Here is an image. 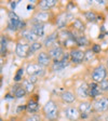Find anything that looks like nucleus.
<instances>
[{
    "mask_svg": "<svg viewBox=\"0 0 108 121\" xmlns=\"http://www.w3.org/2000/svg\"><path fill=\"white\" fill-rule=\"evenodd\" d=\"M42 112L47 120L56 121L58 118V105L53 99H50L43 105Z\"/></svg>",
    "mask_w": 108,
    "mask_h": 121,
    "instance_id": "f257e3e1",
    "label": "nucleus"
},
{
    "mask_svg": "<svg viewBox=\"0 0 108 121\" xmlns=\"http://www.w3.org/2000/svg\"><path fill=\"white\" fill-rule=\"evenodd\" d=\"M91 78L95 83H101L105 79H107V68L104 65H98L92 70L91 73Z\"/></svg>",
    "mask_w": 108,
    "mask_h": 121,
    "instance_id": "f03ea898",
    "label": "nucleus"
},
{
    "mask_svg": "<svg viewBox=\"0 0 108 121\" xmlns=\"http://www.w3.org/2000/svg\"><path fill=\"white\" fill-rule=\"evenodd\" d=\"M108 110V96H102L93 102V111L104 112Z\"/></svg>",
    "mask_w": 108,
    "mask_h": 121,
    "instance_id": "7ed1b4c3",
    "label": "nucleus"
},
{
    "mask_svg": "<svg viewBox=\"0 0 108 121\" xmlns=\"http://www.w3.org/2000/svg\"><path fill=\"white\" fill-rule=\"evenodd\" d=\"M26 73L28 76H38V77H42L44 75V68L40 66L38 63H29L26 66Z\"/></svg>",
    "mask_w": 108,
    "mask_h": 121,
    "instance_id": "20e7f679",
    "label": "nucleus"
},
{
    "mask_svg": "<svg viewBox=\"0 0 108 121\" xmlns=\"http://www.w3.org/2000/svg\"><path fill=\"white\" fill-rule=\"evenodd\" d=\"M48 53L53 62H57V60H63L64 55H65L64 54V49L60 44H55L53 45L52 48L48 49Z\"/></svg>",
    "mask_w": 108,
    "mask_h": 121,
    "instance_id": "39448f33",
    "label": "nucleus"
},
{
    "mask_svg": "<svg viewBox=\"0 0 108 121\" xmlns=\"http://www.w3.org/2000/svg\"><path fill=\"white\" fill-rule=\"evenodd\" d=\"M65 117L69 121H78L81 118V113L79 111L78 107L75 106H68L65 108Z\"/></svg>",
    "mask_w": 108,
    "mask_h": 121,
    "instance_id": "423d86ee",
    "label": "nucleus"
},
{
    "mask_svg": "<svg viewBox=\"0 0 108 121\" xmlns=\"http://www.w3.org/2000/svg\"><path fill=\"white\" fill-rule=\"evenodd\" d=\"M84 54L86 52L80 49H71L69 56H70V62L75 64H81L84 62Z\"/></svg>",
    "mask_w": 108,
    "mask_h": 121,
    "instance_id": "0eeeda50",
    "label": "nucleus"
},
{
    "mask_svg": "<svg viewBox=\"0 0 108 121\" xmlns=\"http://www.w3.org/2000/svg\"><path fill=\"white\" fill-rule=\"evenodd\" d=\"M37 63L39 64L40 66H42L43 68L49 67L50 65H52V58L50 57L48 52L45 51H40L39 54L37 55Z\"/></svg>",
    "mask_w": 108,
    "mask_h": 121,
    "instance_id": "6e6552de",
    "label": "nucleus"
},
{
    "mask_svg": "<svg viewBox=\"0 0 108 121\" xmlns=\"http://www.w3.org/2000/svg\"><path fill=\"white\" fill-rule=\"evenodd\" d=\"M78 109L81 113V118H88L91 111L93 110V104L88 101L80 102L78 105Z\"/></svg>",
    "mask_w": 108,
    "mask_h": 121,
    "instance_id": "1a4fd4ad",
    "label": "nucleus"
},
{
    "mask_svg": "<svg viewBox=\"0 0 108 121\" xmlns=\"http://www.w3.org/2000/svg\"><path fill=\"white\" fill-rule=\"evenodd\" d=\"M30 44L27 42H17L16 43V48H15V53L18 57L25 58L28 57V52H29Z\"/></svg>",
    "mask_w": 108,
    "mask_h": 121,
    "instance_id": "9d476101",
    "label": "nucleus"
},
{
    "mask_svg": "<svg viewBox=\"0 0 108 121\" xmlns=\"http://www.w3.org/2000/svg\"><path fill=\"white\" fill-rule=\"evenodd\" d=\"M57 39H58V31H53L52 34H50L49 36L45 37V39L43 40V47L45 48H52L53 45L57 44Z\"/></svg>",
    "mask_w": 108,
    "mask_h": 121,
    "instance_id": "9b49d317",
    "label": "nucleus"
},
{
    "mask_svg": "<svg viewBox=\"0 0 108 121\" xmlns=\"http://www.w3.org/2000/svg\"><path fill=\"white\" fill-rule=\"evenodd\" d=\"M21 36H22L23 39H24L27 43H29V44L33 42H36L38 39V37L34 34L31 28H25V29H23L22 33H21Z\"/></svg>",
    "mask_w": 108,
    "mask_h": 121,
    "instance_id": "f8f14e48",
    "label": "nucleus"
},
{
    "mask_svg": "<svg viewBox=\"0 0 108 121\" xmlns=\"http://www.w3.org/2000/svg\"><path fill=\"white\" fill-rule=\"evenodd\" d=\"M33 18L34 24H43L50 20V13L48 11H39L36 13V15Z\"/></svg>",
    "mask_w": 108,
    "mask_h": 121,
    "instance_id": "ddd939ff",
    "label": "nucleus"
},
{
    "mask_svg": "<svg viewBox=\"0 0 108 121\" xmlns=\"http://www.w3.org/2000/svg\"><path fill=\"white\" fill-rule=\"evenodd\" d=\"M60 99L66 104H73L77 101V94L73 93L71 91H64L60 94Z\"/></svg>",
    "mask_w": 108,
    "mask_h": 121,
    "instance_id": "4468645a",
    "label": "nucleus"
},
{
    "mask_svg": "<svg viewBox=\"0 0 108 121\" xmlns=\"http://www.w3.org/2000/svg\"><path fill=\"white\" fill-rule=\"evenodd\" d=\"M89 92H90V88H89V86L86 82H82L80 86L77 88V96H79V97H81V98L90 97Z\"/></svg>",
    "mask_w": 108,
    "mask_h": 121,
    "instance_id": "2eb2a0df",
    "label": "nucleus"
},
{
    "mask_svg": "<svg viewBox=\"0 0 108 121\" xmlns=\"http://www.w3.org/2000/svg\"><path fill=\"white\" fill-rule=\"evenodd\" d=\"M56 4H57L56 0H42L38 3V7L41 9V11H48L53 7H55Z\"/></svg>",
    "mask_w": 108,
    "mask_h": 121,
    "instance_id": "dca6fc26",
    "label": "nucleus"
},
{
    "mask_svg": "<svg viewBox=\"0 0 108 121\" xmlns=\"http://www.w3.org/2000/svg\"><path fill=\"white\" fill-rule=\"evenodd\" d=\"M12 92H13V94H14V96L16 98H23L26 94H27V92L25 91V89L23 88L22 86H18V84L12 86Z\"/></svg>",
    "mask_w": 108,
    "mask_h": 121,
    "instance_id": "f3484780",
    "label": "nucleus"
},
{
    "mask_svg": "<svg viewBox=\"0 0 108 121\" xmlns=\"http://www.w3.org/2000/svg\"><path fill=\"white\" fill-rule=\"evenodd\" d=\"M39 108H40V106H39V103H38L37 101H35V99H30V101H28V103L26 104V110L28 111V112H37L38 110H39Z\"/></svg>",
    "mask_w": 108,
    "mask_h": 121,
    "instance_id": "a211bd4d",
    "label": "nucleus"
},
{
    "mask_svg": "<svg viewBox=\"0 0 108 121\" xmlns=\"http://www.w3.org/2000/svg\"><path fill=\"white\" fill-rule=\"evenodd\" d=\"M31 30L38 38L43 37L44 36V24H34L31 26Z\"/></svg>",
    "mask_w": 108,
    "mask_h": 121,
    "instance_id": "6ab92c4d",
    "label": "nucleus"
},
{
    "mask_svg": "<svg viewBox=\"0 0 108 121\" xmlns=\"http://www.w3.org/2000/svg\"><path fill=\"white\" fill-rule=\"evenodd\" d=\"M43 47V43L39 42V41H36V42L30 43V47H29V52H28V56L29 55H33L34 53L40 51Z\"/></svg>",
    "mask_w": 108,
    "mask_h": 121,
    "instance_id": "aec40b11",
    "label": "nucleus"
},
{
    "mask_svg": "<svg viewBox=\"0 0 108 121\" xmlns=\"http://www.w3.org/2000/svg\"><path fill=\"white\" fill-rule=\"evenodd\" d=\"M73 29L78 30V31H84L86 30V25H84V23L82 22V20H80V18H75V20L73 21Z\"/></svg>",
    "mask_w": 108,
    "mask_h": 121,
    "instance_id": "412c9836",
    "label": "nucleus"
},
{
    "mask_svg": "<svg viewBox=\"0 0 108 121\" xmlns=\"http://www.w3.org/2000/svg\"><path fill=\"white\" fill-rule=\"evenodd\" d=\"M67 16H69V15H67L66 13H63V14H60L58 16V18L56 20V25H57L58 28H64L66 26L67 21L69 20V18H67Z\"/></svg>",
    "mask_w": 108,
    "mask_h": 121,
    "instance_id": "4be33fe9",
    "label": "nucleus"
},
{
    "mask_svg": "<svg viewBox=\"0 0 108 121\" xmlns=\"http://www.w3.org/2000/svg\"><path fill=\"white\" fill-rule=\"evenodd\" d=\"M21 86L25 89V91L27 93H31L34 91V89H35V84H34L33 82H30L28 79H24V80L22 81V84H21Z\"/></svg>",
    "mask_w": 108,
    "mask_h": 121,
    "instance_id": "5701e85b",
    "label": "nucleus"
},
{
    "mask_svg": "<svg viewBox=\"0 0 108 121\" xmlns=\"http://www.w3.org/2000/svg\"><path fill=\"white\" fill-rule=\"evenodd\" d=\"M75 39H76V43H77L79 47H86V45H89V40L86 36H83V35L77 36Z\"/></svg>",
    "mask_w": 108,
    "mask_h": 121,
    "instance_id": "b1692460",
    "label": "nucleus"
},
{
    "mask_svg": "<svg viewBox=\"0 0 108 121\" xmlns=\"http://www.w3.org/2000/svg\"><path fill=\"white\" fill-rule=\"evenodd\" d=\"M98 90L102 93H108V79H105L101 83H98Z\"/></svg>",
    "mask_w": 108,
    "mask_h": 121,
    "instance_id": "393cba45",
    "label": "nucleus"
},
{
    "mask_svg": "<svg viewBox=\"0 0 108 121\" xmlns=\"http://www.w3.org/2000/svg\"><path fill=\"white\" fill-rule=\"evenodd\" d=\"M94 55H95V53L92 51V49H89V50L86 51V54H84V62H90L91 60H93Z\"/></svg>",
    "mask_w": 108,
    "mask_h": 121,
    "instance_id": "a878e982",
    "label": "nucleus"
},
{
    "mask_svg": "<svg viewBox=\"0 0 108 121\" xmlns=\"http://www.w3.org/2000/svg\"><path fill=\"white\" fill-rule=\"evenodd\" d=\"M84 16H86V18L88 21H90V22H95L96 21V14L93 12V11H88V12L84 13Z\"/></svg>",
    "mask_w": 108,
    "mask_h": 121,
    "instance_id": "bb28decb",
    "label": "nucleus"
},
{
    "mask_svg": "<svg viewBox=\"0 0 108 121\" xmlns=\"http://www.w3.org/2000/svg\"><path fill=\"white\" fill-rule=\"evenodd\" d=\"M99 94H101V91L97 89H90V92H89V95H90V97L92 98H96L97 96H99Z\"/></svg>",
    "mask_w": 108,
    "mask_h": 121,
    "instance_id": "cd10ccee",
    "label": "nucleus"
},
{
    "mask_svg": "<svg viewBox=\"0 0 108 121\" xmlns=\"http://www.w3.org/2000/svg\"><path fill=\"white\" fill-rule=\"evenodd\" d=\"M7 51V39L4 36H1V54H4Z\"/></svg>",
    "mask_w": 108,
    "mask_h": 121,
    "instance_id": "c85d7f7f",
    "label": "nucleus"
},
{
    "mask_svg": "<svg viewBox=\"0 0 108 121\" xmlns=\"http://www.w3.org/2000/svg\"><path fill=\"white\" fill-rule=\"evenodd\" d=\"M91 49H92V51L96 54V53H99V51H101V45L99 44H93Z\"/></svg>",
    "mask_w": 108,
    "mask_h": 121,
    "instance_id": "c756f323",
    "label": "nucleus"
},
{
    "mask_svg": "<svg viewBox=\"0 0 108 121\" xmlns=\"http://www.w3.org/2000/svg\"><path fill=\"white\" fill-rule=\"evenodd\" d=\"M39 78H40V77H38V76H29V77H28V80L35 84V83L39 80Z\"/></svg>",
    "mask_w": 108,
    "mask_h": 121,
    "instance_id": "7c9ffc66",
    "label": "nucleus"
},
{
    "mask_svg": "<svg viewBox=\"0 0 108 121\" xmlns=\"http://www.w3.org/2000/svg\"><path fill=\"white\" fill-rule=\"evenodd\" d=\"M25 121H39L37 116H29L28 118H26Z\"/></svg>",
    "mask_w": 108,
    "mask_h": 121,
    "instance_id": "2f4dec72",
    "label": "nucleus"
},
{
    "mask_svg": "<svg viewBox=\"0 0 108 121\" xmlns=\"http://www.w3.org/2000/svg\"><path fill=\"white\" fill-rule=\"evenodd\" d=\"M24 70H25V69H23V68H20V69L17 70V73H16V75H18V76H21V77H23V75H24Z\"/></svg>",
    "mask_w": 108,
    "mask_h": 121,
    "instance_id": "473e14b6",
    "label": "nucleus"
},
{
    "mask_svg": "<svg viewBox=\"0 0 108 121\" xmlns=\"http://www.w3.org/2000/svg\"><path fill=\"white\" fill-rule=\"evenodd\" d=\"M21 80H22V77H21V76H18V75H15V77H14V81H15V82H20Z\"/></svg>",
    "mask_w": 108,
    "mask_h": 121,
    "instance_id": "72a5a7b5",
    "label": "nucleus"
},
{
    "mask_svg": "<svg viewBox=\"0 0 108 121\" xmlns=\"http://www.w3.org/2000/svg\"><path fill=\"white\" fill-rule=\"evenodd\" d=\"M24 109H26V105H24V106H18V108H17V110H16V111H17V113H18L21 110H24Z\"/></svg>",
    "mask_w": 108,
    "mask_h": 121,
    "instance_id": "f704fd0d",
    "label": "nucleus"
},
{
    "mask_svg": "<svg viewBox=\"0 0 108 121\" xmlns=\"http://www.w3.org/2000/svg\"><path fill=\"white\" fill-rule=\"evenodd\" d=\"M106 68L108 69V57H107V60H106Z\"/></svg>",
    "mask_w": 108,
    "mask_h": 121,
    "instance_id": "c9c22d12",
    "label": "nucleus"
},
{
    "mask_svg": "<svg viewBox=\"0 0 108 121\" xmlns=\"http://www.w3.org/2000/svg\"><path fill=\"white\" fill-rule=\"evenodd\" d=\"M0 121H3V120H2V119H1V120H0Z\"/></svg>",
    "mask_w": 108,
    "mask_h": 121,
    "instance_id": "e433bc0d",
    "label": "nucleus"
}]
</instances>
